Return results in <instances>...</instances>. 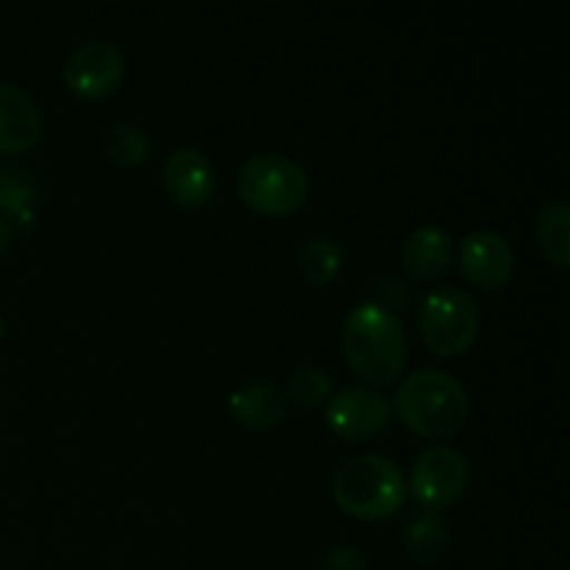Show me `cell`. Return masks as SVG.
Masks as SVG:
<instances>
[{"label":"cell","mask_w":570,"mask_h":570,"mask_svg":"<svg viewBox=\"0 0 570 570\" xmlns=\"http://www.w3.org/2000/svg\"><path fill=\"white\" fill-rule=\"evenodd\" d=\"M410 340L399 315L382 304L354 306L343 321V356L367 387H387L401 379Z\"/></svg>","instance_id":"6da1fadb"},{"label":"cell","mask_w":570,"mask_h":570,"mask_svg":"<svg viewBox=\"0 0 570 570\" xmlns=\"http://www.w3.org/2000/svg\"><path fill=\"white\" fill-rule=\"evenodd\" d=\"M390 406L412 434L426 440H445L456 434L471 412L468 390L460 379L440 367H421L410 373L399 384Z\"/></svg>","instance_id":"7a4b0ae2"},{"label":"cell","mask_w":570,"mask_h":570,"mask_svg":"<svg viewBox=\"0 0 570 570\" xmlns=\"http://www.w3.org/2000/svg\"><path fill=\"white\" fill-rule=\"evenodd\" d=\"M406 479L384 454H360L334 473V501L360 521H382L395 515L406 501Z\"/></svg>","instance_id":"3957f363"},{"label":"cell","mask_w":570,"mask_h":570,"mask_svg":"<svg viewBox=\"0 0 570 570\" xmlns=\"http://www.w3.org/2000/svg\"><path fill=\"white\" fill-rule=\"evenodd\" d=\"M239 198L265 217H287L309 198V173L284 154H256L239 170Z\"/></svg>","instance_id":"277c9868"},{"label":"cell","mask_w":570,"mask_h":570,"mask_svg":"<svg viewBox=\"0 0 570 570\" xmlns=\"http://www.w3.org/2000/svg\"><path fill=\"white\" fill-rule=\"evenodd\" d=\"M482 315L476 301L456 287H440L421 301L417 328L432 354L454 360L465 354L479 337Z\"/></svg>","instance_id":"5b68a950"},{"label":"cell","mask_w":570,"mask_h":570,"mask_svg":"<svg viewBox=\"0 0 570 570\" xmlns=\"http://www.w3.org/2000/svg\"><path fill=\"white\" fill-rule=\"evenodd\" d=\"M468 479H471V468H468L465 454H460L451 445H432V449L421 451L417 460L412 462L406 490H412V495L429 512H440L462 499Z\"/></svg>","instance_id":"8992f818"},{"label":"cell","mask_w":570,"mask_h":570,"mask_svg":"<svg viewBox=\"0 0 570 570\" xmlns=\"http://www.w3.org/2000/svg\"><path fill=\"white\" fill-rule=\"evenodd\" d=\"M393 406L384 393L367 384H351L334 393L326 404V426L340 440L362 443L376 438L390 423Z\"/></svg>","instance_id":"52a82bcc"},{"label":"cell","mask_w":570,"mask_h":570,"mask_svg":"<svg viewBox=\"0 0 570 570\" xmlns=\"http://www.w3.org/2000/svg\"><path fill=\"white\" fill-rule=\"evenodd\" d=\"M126 76V56L109 39H87L65 61V83L87 100L106 98Z\"/></svg>","instance_id":"ba28073f"},{"label":"cell","mask_w":570,"mask_h":570,"mask_svg":"<svg viewBox=\"0 0 570 570\" xmlns=\"http://www.w3.org/2000/svg\"><path fill=\"white\" fill-rule=\"evenodd\" d=\"M460 273L479 289H501L515 273V254L493 228H476L460 243Z\"/></svg>","instance_id":"9c48e42d"},{"label":"cell","mask_w":570,"mask_h":570,"mask_svg":"<svg viewBox=\"0 0 570 570\" xmlns=\"http://www.w3.org/2000/svg\"><path fill=\"white\" fill-rule=\"evenodd\" d=\"M161 181L173 204L181 209H200L217 193V176L212 161L198 148H176L161 165Z\"/></svg>","instance_id":"30bf717a"},{"label":"cell","mask_w":570,"mask_h":570,"mask_svg":"<svg viewBox=\"0 0 570 570\" xmlns=\"http://www.w3.org/2000/svg\"><path fill=\"white\" fill-rule=\"evenodd\" d=\"M42 137V115L26 89L0 83V154H26Z\"/></svg>","instance_id":"8fae6325"},{"label":"cell","mask_w":570,"mask_h":570,"mask_svg":"<svg viewBox=\"0 0 570 570\" xmlns=\"http://www.w3.org/2000/svg\"><path fill=\"white\" fill-rule=\"evenodd\" d=\"M401 259H404L406 273L417 282H434V278L445 276L454 262V239L445 228L417 226L406 234L404 248H401Z\"/></svg>","instance_id":"7c38bea8"},{"label":"cell","mask_w":570,"mask_h":570,"mask_svg":"<svg viewBox=\"0 0 570 570\" xmlns=\"http://www.w3.org/2000/svg\"><path fill=\"white\" fill-rule=\"evenodd\" d=\"M287 401L284 393L271 382H248L228 395V415L237 426L250 432H267L284 421Z\"/></svg>","instance_id":"4fadbf2b"},{"label":"cell","mask_w":570,"mask_h":570,"mask_svg":"<svg viewBox=\"0 0 570 570\" xmlns=\"http://www.w3.org/2000/svg\"><path fill=\"white\" fill-rule=\"evenodd\" d=\"M534 239L546 259L560 271L570 265V209L566 200H546L534 215Z\"/></svg>","instance_id":"5bb4252c"},{"label":"cell","mask_w":570,"mask_h":570,"mask_svg":"<svg viewBox=\"0 0 570 570\" xmlns=\"http://www.w3.org/2000/svg\"><path fill=\"white\" fill-rule=\"evenodd\" d=\"M343 262L345 250L334 237H312L309 243H304L298 254L301 276L309 284H315V287L334 282L337 273L343 271Z\"/></svg>","instance_id":"9a60e30c"},{"label":"cell","mask_w":570,"mask_h":570,"mask_svg":"<svg viewBox=\"0 0 570 570\" xmlns=\"http://www.w3.org/2000/svg\"><path fill=\"white\" fill-rule=\"evenodd\" d=\"M449 549V529L438 512H423L406 527V551L412 560L432 566Z\"/></svg>","instance_id":"2e32d148"},{"label":"cell","mask_w":570,"mask_h":570,"mask_svg":"<svg viewBox=\"0 0 570 570\" xmlns=\"http://www.w3.org/2000/svg\"><path fill=\"white\" fill-rule=\"evenodd\" d=\"M104 150L111 161H117V165L134 167L139 165V161H145V156L150 154V137L139 122L120 120L106 131Z\"/></svg>","instance_id":"e0dca14e"},{"label":"cell","mask_w":570,"mask_h":570,"mask_svg":"<svg viewBox=\"0 0 570 570\" xmlns=\"http://www.w3.org/2000/svg\"><path fill=\"white\" fill-rule=\"evenodd\" d=\"M334 379L332 373L317 365H304L287 379L284 387V401H293L298 406H321L323 401L332 399Z\"/></svg>","instance_id":"ac0fdd59"},{"label":"cell","mask_w":570,"mask_h":570,"mask_svg":"<svg viewBox=\"0 0 570 570\" xmlns=\"http://www.w3.org/2000/svg\"><path fill=\"white\" fill-rule=\"evenodd\" d=\"M37 198V178L26 165L0 167V209L9 215H26Z\"/></svg>","instance_id":"d6986e66"},{"label":"cell","mask_w":570,"mask_h":570,"mask_svg":"<svg viewBox=\"0 0 570 570\" xmlns=\"http://www.w3.org/2000/svg\"><path fill=\"white\" fill-rule=\"evenodd\" d=\"M323 570H371L365 551L356 546H334L323 560Z\"/></svg>","instance_id":"ffe728a7"},{"label":"cell","mask_w":570,"mask_h":570,"mask_svg":"<svg viewBox=\"0 0 570 570\" xmlns=\"http://www.w3.org/2000/svg\"><path fill=\"white\" fill-rule=\"evenodd\" d=\"M9 245H11V223L0 215V256L9 250Z\"/></svg>","instance_id":"44dd1931"},{"label":"cell","mask_w":570,"mask_h":570,"mask_svg":"<svg viewBox=\"0 0 570 570\" xmlns=\"http://www.w3.org/2000/svg\"><path fill=\"white\" fill-rule=\"evenodd\" d=\"M6 337V323H3V315H0V343H3Z\"/></svg>","instance_id":"7402d4cb"}]
</instances>
